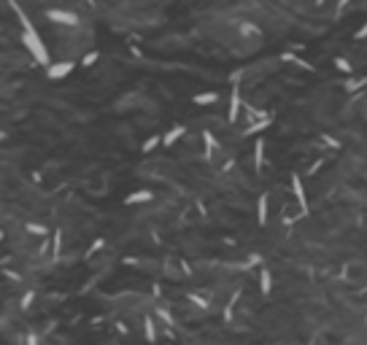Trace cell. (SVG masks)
I'll use <instances>...</instances> for the list:
<instances>
[{
	"label": "cell",
	"mask_w": 367,
	"mask_h": 345,
	"mask_svg": "<svg viewBox=\"0 0 367 345\" xmlns=\"http://www.w3.org/2000/svg\"><path fill=\"white\" fill-rule=\"evenodd\" d=\"M192 103L194 105H211V103H216V92H200L192 97Z\"/></svg>",
	"instance_id": "10"
},
{
	"label": "cell",
	"mask_w": 367,
	"mask_h": 345,
	"mask_svg": "<svg viewBox=\"0 0 367 345\" xmlns=\"http://www.w3.org/2000/svg\"><path fill=\"white\" fill-rule=\"evenodd\" d=\"M335 68H337V70H343V73H351V65H348L346 60H340V57L335 60Z\"/></svg>",
	"instance_id": "15"
},
{
	"label": "cell",
	"mask_w": 367,
	"mask_h": 345,
	"mask_svg": "<svg viewBox=\"0 0 367 345\" xmlns=\"http://www.w3.org/2000/svg\"><path fill=\"white\" fill-rule=\"evenodd\" d=\"M46 19L54 22V24H70V27H76L81 22L76 11H65V8H49V11H46Z\"/></svg>",
	"instance_id": "2"
},
{
	"label": "cell",
	"mask_w": 367,
	"mask_h": 345,
	"mask_svg": "<svg viewBox=\"0 0 367 345\" xmlns=\"http://www.w3.org/2000/svg\"><path fill=\"white\" fill-rule=\"evenodd\" d=\"M348 3H351V0H337V6H335V16H340L346 8H348Z\"/></svg>",
	"instance_id": "17"
},
{
	"label": "cell",
	"mask_w": 367,
	"mask_h": 345,
	"mask_svg": "<svg viewBox=\"0 0 367 345\" xmlns=\"http://www.w3.org/2000/svg\"><path fill=\"white\" fill-rule=\"evenodd\" d=\"M257 221L265 227L267 224V194H262L259 200H257Z\"/></svg>",
	"instance_id": "8"
},
{
	"label": "cell",
	"mask_w": 367,
	"mask_h": 345,
	"mask_svg": "<svg viewBox=\"0 0 367 345\" xmlns=\"http://www.w3.org/2000/svg\"><path fill=\"white\" fill-rule=\"evenodd\" d=\"M203 140H205V149H208V154H211V151H216V149H219V143H216V138L211 135L208 130L203 132Z\"/></svg>",
	"instance_id": "13"
},
{
	"label": "cell",
	"mask_w": 367,
	"mask_h": 345,
	"mask_svg": "<svg viewBox=\"0 0 367 345\" xmlns=\"http://www.w3.org/2000/svg\"><path fill=\"white\" fill-rule=\"evenodd\" d=\"M162 140V138H149L146 143H143V151H152V149H157V143Z\"/></svg>",
	"instance_id": "18"
},
{
	"label": "cell",
	"mask_w": 367,
	"mask_h": 345,
	"mask_svg": "<svg viewBox=\"0 0 367 345\" xmlns=\"http://www.w3.org/2000/svg\"><path fill=\"white\" fill-rule=\"evenodd\" d=\"M184 132H186L184 127H173V130H170V132H167V135L162 138V143H165V146H173V143H176L178 138H181V135H184Z\"/></svg>",
	"instance_id": "12"
},
{
	"label": "cell",
	"mask_w": 367,
	"mask_h": 345,
	"mask_svg": "<svg viewBox=\"0 0 367 345\" xmlns=\"http://www.w3.org/2000/svg\"><path fill=\"white\" fill-rule=\"evenodd\" d=\"M354 38H356V41H362V38H367V22H364V24L359 27V30L354 33Z\"/></svg>",
	"instance_id": "19"
},
{
	"label": "cell",
	"mask_w": 367,
	"mask_h": 345,
	"mask_svg": "<svg viewBox=\"0 0 367 345\" xmlns=\"http://www.w3.org/2000/svg\"><path fill=\"white\" fill-rule=\"evenodd\" d=\"M154 200V194L149 189H140V191H133L130 197H125V203L127 205H140V203H152Z\"/></svg>",
	"instance_id": "5"
},
{
	"label": "cell",
	"mask_w": 367,
	"mask_h": 345,
	"mask_svg": "<svg viewBox=\"0 0 367 345\" xmlns=\"http://www.w3.org/2000/svg\"><path fill=\"white\" fill-rule=\"evenodd\" d=\"M25 342H27V345H38V337H35V334H27Z\"/></svg>",
	"instance_id": "20"
},
{
	"label": "cell",
	"mask_w": 367,
	"mask_h": 345,
	"mask_svg": "<svg viewBox=\"0 0 367 345\" xmlns=\"http://www.w3.org/2000/svg\"><path fill=\"white\" fill-rule=\"evenodd\" d=\"M27 232H30V235H38V237H46V232H49V229H46L43 224H27Z\"/></svg>",
	"instance_id": "14"
},
{
	"label": "cell",
	"mask_w": 367,
	"mask_h": 345,
	"mask_svg": "<svg viewBox=\"0 0 367 345\" xmlns=\"http://www.w3.org/2000/svg\"><path fill=\"white\" fill-rule=\"evenodd\" d=\"M95 62H97V52H89V54L81 60V65H87V68H89V65H95Z\"/></svg>",
	"instance_id": "16"
},
{
	"label": "cell",
	"mask_w": 367,
	"mask_h": 345,
	"mask_svg": "<svg viewBox=\"0 0 367 345\" xmlns=\"http://www.w3.org/2000/svg\"><path fill=\"white\" fill-rule=\"evenodd\" d=\"M143 329H146V340H149V342H154V340H157V327H154V318H152V315H146Z\"/></svg>",
	"instance_id": "11"
},
{
	"label": "cell",
	"mask_w": 367,
	"mask_h": 345,
	"mask_svg": "<svg viewBox=\"0 0 367 345\" xmlns=\"http://www.w3.org/2000/svg\"><path fill=\"white\" fill-rule=\"evenodd\" d=\"M254 167H257V170L265 167V140H262V138L254 140Z\"/></svg>",
	"instance_id": "6"
},
{
	"label": "cell",
	"mask_w": 367,
	"mask_h": 345,
	"mask_svg": "<svg viewBox=\"0 0 367 345\" xmlns=\"http://www.w3.org/2000/svg\"><path fill=\"white\" fill-rule=\"evenodd\" d=\"M73 65L70 60H62V62H52L49 68H46V79H52V81H60V79H65V76H70L73 73Z\"/></svg>",
	"instance_id": "3"
},
{
	"label": "cell",
	"mask_w": 367,
	"mask_h": 345,
	"mask_svg": "<svg viewBox=\"0 0 367 345\" xmlns=\"http://www.w3.org/2000/svg\"><path fill=\"white\" fill-rule=\"evenodd\" d=\"M14 6V14H16V19H19V24H22V43H25V49L33 54V60L41 65V68H49L52 65V54H49V46L43 43V38H41V33L33 27V22H30V16H27L25 11L16 3H11Z\"/></svg>",
	"instance_id": "1"
},
{
	"label": "cell",
	"mask_w": 367,
	"mask_h": 345,
	"mask_svg": "<svg viewBox=\"0 0 367 345\" xmlns=\"http://www.w3.org/2000/svg\"><path fill=\"white\" fill-rule=\"evenodd\" d=\"M291 191H295V197H297V205L303 213H308V194H305V186H303V178L297 176V172H291Z\"/></svg>",
	"instance_id": "4"
},
{
	"label": "cell",
	"mask_w": 367,
	"mask_h": 345,
	"mask_svg": "<svg viewBox=\"0 0 367 345\" xmlns=\"http://www.w3.org/2000/svg\"><path fill=\"white\" fill-rule=\"evenodd\" d=\"M259 289H262V294H270V289H273V275H270L267 267L259 270Z\"/></svg>",
	"instance_id": "9"
},
{
	"label": "cell",
	"mask_w": 367,
	"mask_h": 345,
	"mask_svg": "<svg viewBox=\"0 0 367 345\" xmlns=\"http://www.w3.org/2000/svg\"><path fill=\"white\" fill-rule=\"evenodd\" d=\"M238 113H240V89L232 86V94H230V121H238Z\"/></svg>",
	"instance_id": "7"
}]
</instances>
